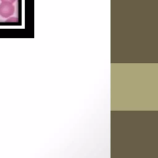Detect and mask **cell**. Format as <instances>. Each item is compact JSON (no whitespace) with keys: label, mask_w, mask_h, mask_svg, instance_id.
I'll return each mask as SVG.
<instances>
[{"label":"cell","mask_w":158,"mask_h":158,"mask_svg":"<svg viewBox=\"0 0 158 158\" xmlns=\"http://www.w3.org/2000/svg\"><path fill=\"white\" fill-rule=\"evenodd\" d=\"M15 7L12 3L1 2L0 4V15L4 18H7L14 14Z\"/></svg>","instance_id":"cell-1"},{"label":"cell","mask_w":158,"mask_h":158,"mask_svg":"<svg viewBox=\"0 0 158 158\" xmlns=\"http://www.w3.org/2000/svg\"><path fill=\"white\" fill-rule=\"evenodd\" d=\"M18 21V19L16 17H10L6 20V22H17Z\"/></svg>","instance_id":"cell-2"},{"label":"cell","mask_w":158,"mask_h":158,"mask_svg":"<svg viewBox=\"0 0 158 158\" xmlns=\"http://www.w3.org/2000/svg\"><path fill=\"white\" fill-rule=\"evenodd\" d=\"M16 0H1V2H9L13 4Z\"/></svg>","instance_id":"cell-3"}]
</instances>
